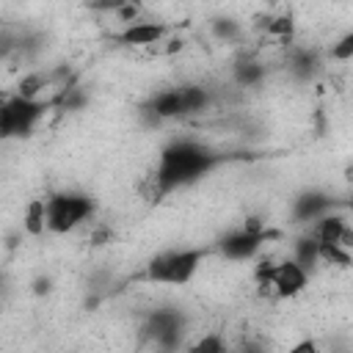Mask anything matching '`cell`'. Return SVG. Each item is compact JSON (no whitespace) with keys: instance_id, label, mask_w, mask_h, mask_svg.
<instances>
[{"instance_id":"1","label":"cell","mask_w":353,"mask_h":353,"mask_svg":"<svg viewBox=\"0 0 353 353\" xmlns=\"http://www.w3.org/2000/svg\"><path fill=\"white\" fill-rule=\"evenodd\" d=\"M221 163H223V154L199 141L176 138V141L165 143L160 149V157H157V165L152 174V201H160L163 196L204 179Z\"/></svg>"},{"instance_id":"2","label":"cell","mask_w":353,"mask_h":353,"mask_svg":"<svg viewBox=\"0 0 353 353\" xmlns=\"http://www.w3.org/2000/svg\"><path fill=\"white\" fill-rule=\"evenodd\" d=\"M204 259H207V248H171V251H163V254H157V256H152L146 262L143 281L182 287L199 273Z\"/></svg>"},{"instance_id":"3","label":"cell","mask_w":353,"mask_h":353,"mask_svg":"<svg viewBox=\"0 0 353 353\" xmlns=\"http://www.w3.org/2000/svg\"><path fill=\"white\" fill-rule=\"evenodd\" d=\"M97 204L88 193L80 190H58L44 199V221L47 232L52 234H69L85 221H91Z\"/></svg>"},{"instance_id":"4","label":"cell","mask_w":353,"mask_h":353,"mask_svg":"<svg viewBox=\"0 0 353 353\" xmlns=\"http://www.w3.org/2000/svg\"><path fill=\"white\" fill-rule=\"evenodd\" d=\"M141 334L154 353H176L188 334V314L179 306H157L143 317Z\"/></svg>"},{"instance_id":"5","label":"cell","mask_w":353,"mask_h":353,"mask_svg":"<svg viewBox=\"0 0 353 353\" xmlns=\"http://www.w3.org/2000/svg\"><path fill=\"white\" fill-rule=\"evenodd\" d=\"M50 108L52 99H22L17 94L6 97L0 105V141L30 138Z\"/></svg>"},{"instance_id":"6","label":"cell","mask_w":353,"mask_h":353,"mask_svg":"<svg viewBox=\"0 0 353 353\" xmlns=\"http://www.w3.org/2000/svg\"><path fill=\"white\" fill-rule=\"evenodd\" d=\"M276 237H281V232L268 229V226L265 229H245V226H240V229L226 232L218 240V254L232 259V262H245V259H254L262 251V245L268 240H276Z\"/></svg>"},{"instance_id":"7","label":"cell","mask_w":353,"mask_h":353,"mask_svg":"<svg viewBox=\"0 0 353 353\" xmlns=\"http://www.w3.org/2000/svg\"><path fill=\"white\" fill-rule=\"evenodd\" d=\"M309 284V273L303 268H298L292 259H281L273 265L270 270V281L268 287L279 295V298H295L298 292H303Z\"/></svg>"},{"instance_id":"8","label":"cell","mask_w":353,"mask_h":353,"mask_svg":"<svg viewBox=\"0 0 353 353\" xmlns=\"http://www.w3.org/2000/svg\"><path fill=\"white\" fill-rule=\"evenodd\" d=\"M168 36V25L165 22H154V19H138L135 25L121 28L119 33H113L110 39L124 44V47H149V44H160Z\"/></svg>"},{"instance_id":"9","label":"cell","mask_w":353,"mask_h":353,"mask_svg":"<svg viewBox=\"0 0 353 353\" xmlns=\"http://www.w3.org/2000/svg\"><path fill=\"white\" fill-rule=\"evenodd\" d=\"M141 116H146L152 124H157V121H171V119H182V97H179V85H174V88H163V91L152 94V97L141 105Z\"/></svg>"},{"instance_id":"10","label":"cell","mask_w":353,"mask_h":353,"mask_svg":"<svg viewBox=\"0 0 353 353\" xmlns=\"http://www.w3.org/2000/svg\"><path fill=\"white\" fill-rule=\"evenodd\" d=\"M334 207H336V201L328 193H323V190H303L292 201V221L295 223H314L323 215L334 212Z\"/></svg>"},{"instance_id":"11","label":"cell","mask_w":353,"mask_h":353,"mask_svg":"<svg viewBox=\"0 0 353 353\" xmlns=\"http://www.w3.org/2000/svg\"><path fill=\"white\" fill-rule=\"evenodd\" d=\"M287 69L298 83H312L320 72H323V58L317 50H306V47H295L287 58Z\"/></svg>"},{"instance_id":"12","label":"cell","mask_w":353,"mask_h":353,"mask_svg":"<svg viewBox=\"0 0 353 353\" xmlns=\"http://www.w3.org/2000/svg\"><path fill=\"white\" fill-rule=\"evenodd\" d=\"M347 226H350V223H347V215H345V212H328V215H323L320 221H314V226L309 229V234H312L320 245H325V243H336V245H339V240H342V234H345Z\"/></svg>"},{"instance_id":"13","label":"cell","mask_w":353,"mask_h":353,"mask_svg":"<svg viewBox=\"0 0 353 353\" xmlns=\"http://www.w3.org/2000/svg\"><path fill=\"white\" fill-rule=\"evenodd\" d=\"M179 97H182V119L188 116H201L210 110L212 105V94L210 88L199 85V83H185L179 85Z\"/></svg>"},{"instance_id":"14","label":"cell","mask_w":353,"mask_h":353,"mask_svg":"<svg viewBox=\"0 0 353 353\" xmlns=\"http://www.w3.org/2000/svg\"><path fill=\"white\" fill-rule=\"evenodd\" d=\"M232 80L237 85H243V88H254V85H259L265 80V63L251 58V55H243L232 66Z\"/></svg>"},{"instance_id":"15","label":"cell","mask_w":353,"mask_h":353,"mask_svg":"<svg viewBox=\"0 0 353 353\" xmlns=\"http://www.w3.org/2000/svg\"><path fill=\"white\" fill-rule=\"evenodd\" d=\"M298 268H303L306 273H312L320 262H317V240L312 237V234H301V237H295V243H292V256H290Z\"/></svg>"},{"instance_id":"16","label":"cell","mask_w":353,"mask_h":353,"mask_svg":"<svg viewBox=\"0 0 353 353\" xmlns=\"http://www.w3.org/2000/svg\"><path fill=\"white\" fill-rule=\"evenodd\" d=\"M22 229L30 237H39L47 232V221H44V199H30L22 215Z\"/></svg>"},{"instance_id":"17","label":"cell","mask_w":353,"mask_h":353,"mask_svg":"<svg viewBox=\"0 0 353 353\" xmlns=\"http://www.w3.org/2000/svg\"><path fill=\"white\" fill-rule=\"evenodd\" d=\"M44 88H50L47 72H28V74L17 83V91H14V94L22 97V99H41Z\"/></svg>"},{"instance_id":"18","label":"cell","mask_w":353,"mask_h":353,"mask_svg":"<svg viewBox=\"0 0 353 353\" xmlns=\"http://www.w3.org/2000/svg\"><path fill=\"white\" fill-rule=\"evenodd\" d=\"M317 262L331 265V268H342V270H345V268H350L353 254H350L347 248L336 245V243H325V245L317 243Z\"/></svg>"},{"instance_id":"19","label":"cell","mask_w":353,"mask_h":353,"mask_svg":"<svg viewBox=\"0 0 353 353\" xmlns=\"http://www.w3.org/2000/svg\"><path fill=\"white\" fill-rule=\"evenodd\" d=\"M226 350H232V347H229L226 336L218 334V331H210V334L199 336V339L188 347V353H226Z\"/></svg>"},{"instance_id":"20","label":"cell","mask_w":353,"mask_h":353,"mask_svg":"<svg viewBox=\"0 0 353 353\" xmlns=\"http://www.w3.org/2000/svg\"><path fill=\"white\" fill-rule=\"evenodd\" d=\"M265 33L270 36H279L284 44L292 41V33H295V22H292V14H281V17H265Z\"/></svg>"},{"instance_id":"21","label":"cell","mask_w":353,"mask_h":353,"mask_svg":"<svg viewBox=\"0 0 353 353\" xmlns=\"http://www.w3.org/2000/svg\"><path fill=\"white\" fill-rule=\"evenodd\" d=\"M210 28H212V36L215 39H221V41H237L240 39V22L237 19H232V17H215L212 22H210Z\"/></svg>"},{"instance_id":"22","label":"cell","mask_w":353,"mask_h":353,"mask_svg":"<svg viewBox=\"0 0 353 353\" xmlns=\"http://www.w3.org/2000/svg\"><path fill=\"white\" fill-rule=\"evenodd\" d=\"M141 14H143L141 3H132V0H121V6H119V8L113 11L116 22H121L124 28H127V25H135V22L141 19Z\"/></svg>"},{"instance_id":"23","label":"cell","mask_w":353,"mask_h":353,"mask_svg":"<svg viewBox=\"0 0 353 353\" xmlns=\"http://www.w3.org/2000/svg\"><path fill=\"white\" fill-rule=\"evenodd\" d=\"M334 61H350L353 58V30H345L334 44H331V52H328Z\"/></svg>"},{"instance_id":"24","label":"cell","mask_w":353,"mask_h":353,"mask_svg":"<svg viewBox=\"0 0 353 353\" xmlns=\"http://www.w3.org/2000/svg\"><path fill=\"white\" fill-rule=\"evenodd\" d=\"M17 50H19V36L11 30H0V61L17 55Z\"/></svg>"},{"instance_id":"25","label":"cell","mask_w":353,"mask_h":353,"mask_svg":"<svg viewBox=\"0 0 353 353\" xmlns=\"http://www.w3.org/2000/svg\"><path fill=\"white\" fill-rule=\"evenodd\" d=\"M232 353H270V350L259 336H243L237 342V350H232Z\"/></svg>"},{"instance_id":"26","label":"cell","mask_w":353,"mask_h":353,"mask_svg":"<svg viewBox=\"0 0 353 353\" xmlns=\"http://www.w3.org/2000/svg\"><path fill=\"white\" fill-rule=\"evenodd\" d=\"M287 353H323V350H320V345H317L314 339L306 336V339H298Z\"/></svg>"},{"instance_id":"27","label":"cell","mask_w":353,"mask_h":353,"mask_svg":"<svg viewBox=\"0 0 353 353\" xmlns=\"http://www.w3.org/2000/svg\"><path fill=\"white\" fill-rule=\"evenodd\" d=\"M30 287H33V295H50L52 292V279L50 276H36Z\"/></svg>"},{"instance_id":"28","label":"cell","mask_w":353,"mask_h":353,"mask_svg":"<svg viewBox=\"0 0 353 353\" xmlns=\"http://www.w3.org/2000/svg\"><path fill=\"white\" fill-rule=\"evenodd\" d=\"M105 243H110V229H108V226H99V229L91 234V245H105Z\"/></svg>"},{"instance_id":"29","label":"cell","mask_w":353,"mask_h":353,"mask_svg":"<svg viewBox=\"0 0 353 353\" xmlns=\"http://www.w3.org/2000/svg\"><path fill=\"white\" fill-rule=\"evenodd\" d=\"M3 292H6V276L0 273V295H3Z\"/></svg>"},{"instance_id":"30","label":"cell","mask_w":353,"mask_h":353,"mask_svg":"<svg viewBox=\"0 0 353 353\" xmlns=\"http://www.w3.org/2000/svg\"><path fill=\"white\" fill-rule=\"evenodd\" d=\"M3 99H6V97H3V94H0V105H3Z\"/></svg>"},{"instance_id":"31","label":"cell","mask_w":353,"mask_h":353,"mask_svg":"<svg viewBox=\"0 0 353 353\" xmlns=\"http://www.w3.org/2000/svg\"><path fill=\"white\" fill-rule=\"evenodd\" d=\"M226 353H232V350H226Z\"/></svg>"}]
</instances>
